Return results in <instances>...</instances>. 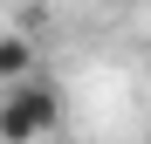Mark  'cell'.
<instances>
[{"label":"cell","mask_w":151,"mask_h":144,"mask_svg":"<svg viewBox=\"0 0 151 144\" xmlns=\"http://www.w3.org/2000/svg\"><path fill=\"white\" fill-rule=\"evenodd\" d=\"M62 124V96L48 82H7V96H0V144H41L48 130Z\"/></svg>","instance_id":"obj_1"},{"label":"cell","mask_w":151,"mask_h":144,"mask_svg":"<svg viewBox=\"0 0 151 144\" xmlns=\"http://www.w3.org/2000/svg\"><path fill=\"white\" fill-rule=\"evenodd\" d=\"M28 76H35V41L21 28H7L0 34V82H28Z\"/></svg>","instance_id":"obj_2"}]
</instances>
